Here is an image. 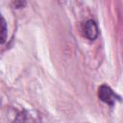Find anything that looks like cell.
Wrapping results in <instances>:
<instances>
[{
  "mask_svg": "<svg viewBox=\"0 0 123 123\" xmlns=\"http://www.w3.org/2000/svg\"><path fill=\"white\" fill-rule=\"evenodd\" d=\"M98 97L102 102L108 104L111 107L114 105L115 101L121 100V98L116 93H114V91L107 85H102L98 88Z\"/></svg>",
  "mask_w": 123,
  "mask_h": 123,
  "instance_id": "6da1fadb",
  "label": "cell"
},
{
  "mask_svg": "<svg viewBox=\"0 0 123 123\" xmlns=\"http://www.w3.org/2000/svg\"><path fill=\"white\" fill-rule=\"evenodd\" d=\"M83 32H84V36L89 40H94L99 35L98 26H97L96 22L92 19H89L84 23Z\"/></svg>",
  "mask_w": 123,
  "mask_h": 123,
  "instance_id": "7a4b0ae2",
  "label": "cell"
},
{
  "mask_svg": "<svg viewBox=\"0 0 123 123\" xmlns=\"http://www.w3.org/2000/svg\"><path fill=\"white\" fill-rule=\"evenodd\" d=\"M7 31H8V28H7V24H6V21L4 19V17L2 16L1 17V44H3L7 38Z\"/></svg>",
  "mask_w": 123,
  "mask_h": 123,
  "instance_id": "3957f363",
  "label": "cell"
},
{
  "mask_svg": "<svg viewBox=\"0 0 123 123\" xmlns=\"http://www.w3.org/2000/svg\"><path fill=\"white\" fill-rule=\"evenodd\" d=\"M27 0H13V7L16 9H20L26 6Z\"/></svg>",
  "mask_w": 123,
  "mask_h": 123,
  "instance_id": "277c9868",
  "label": "cell"
}]
</instances>
